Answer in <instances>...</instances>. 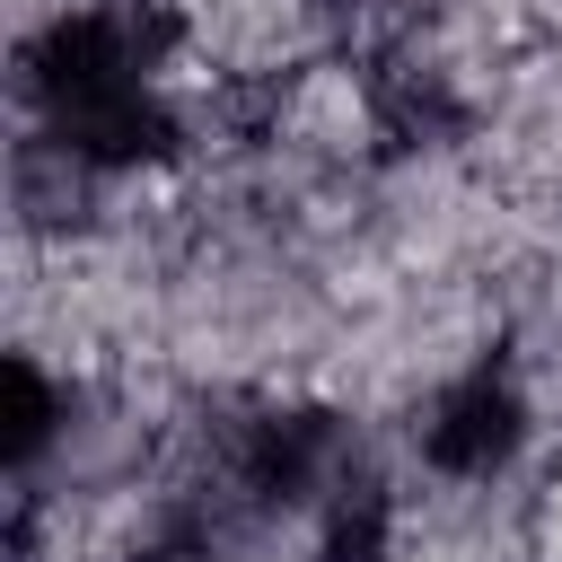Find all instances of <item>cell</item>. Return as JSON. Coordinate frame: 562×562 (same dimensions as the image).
Segmentation results:
<instances>
[{
  "mask_svg": "<svg viewBox=\"0 0 562 562\" xmlns=\"http://www.w3.org/2000/svg\"><path fill=\"white\" fill-rule=\"evenodd\" d=\"M527 439H536V395H527V378L501 369V360L448 369V378L422 395V413H413V457H422V474L448 483V492H492V483H509L518 457H527Z\"/></svg>",
  "mask_w": 562,
  "mask_h": 562,
  "instance_id": "obj_1",
  "label": "cell"
},
{
  "mask_svg": "<svg viewBox=\"0 0 562 562\" xmlns=\"http://www.w3.org/2000/svg\"><path fill=\"white\" fill-rule=\"evenodd\" d=\"M53 448H70V378H53L35 342H18L0 360V457L18 483H35Z\"/></svg>",
  "mask_w": 562,
  "mask_h": 562,
  "instance_id": "obj_2",
  "label": "cell"
}]
</instances>
